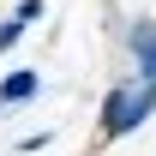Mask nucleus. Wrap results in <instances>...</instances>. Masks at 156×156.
<instances>
[{
    "instance_id": "2",
    "label": "nucleus",
    "mask_w": 156,
    "mask_h": 156,
    "mask_svg": "<svg viewBox=\"0 0 156 156\" xmlns=\"http://www.w3.org/2000/svg\"><path fill=\"white\" fill-rule=\"evenodd\" d=\"M132 54H138V72L156 78V24H150V18L132 24Z\"/></svg>"
},
{
    "instance_id": "1",
    "label": "nucleus",
    "mask_w": 156,
    "mask_h": 156,
    "mask_svg": "<svg viewBox=\"0 0 156 156\" xmlns=\"http://www.w3.org/2000/svg\"><path fill=\"white\" fill-rule=\"evenodd\" d=\"M150 108H156V78H144V84H114L108 102H102V132L108 138L138 132V126L150 120Z\"/></svg>"
},
{
    "instance_id": "4",
    "label": "nucleus",
    "mask_w": 156,
    "mask_h": 156,
    "mask_svg": "<svg viewBox=\"0 0 156 156\" xmlns=\"http://www.w3.org/2000/svg\"><path fill=\"white\" fill-rule=\"evenodd\" d=\"M24 24H30V18H24V12H12V18L0 24V48H12V42H18V36H24Z\"/></svg>"
},
{
    "instance_id": "3",
    "label": "nucleus",
    "mask_w": 156,
    "mask_h": 156,
    "mask_svg": "<svg viewBox=\"0 0 156 156\" xmlns=\"http://www.w3.org/2000/svg\"><path fill=\"white\" fill-rule=\"evenodd\" d=\"M36 90H42V78H36V72H12L6 84H0V108H12V102H30Z\"/></svg>"
}]
</instances>
